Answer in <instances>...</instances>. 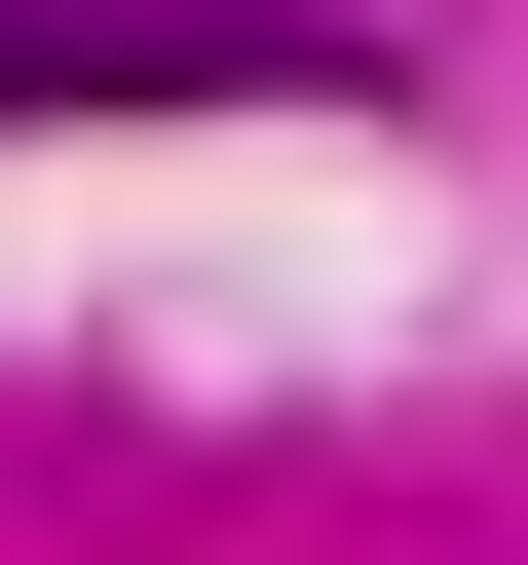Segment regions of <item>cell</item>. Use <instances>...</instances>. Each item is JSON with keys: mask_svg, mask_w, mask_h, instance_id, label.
Wrapping results in <instances>:
<instances>
[{"mask_svg": "<svg viewBox=\"0 0 528 565\" xmlns=\"http://www.w3.org/2000/svg\"><path fill=\"white\" fill-rule=\"evenodd\" d=\"M0 114H303L264 39H0Z\"/></svg>", "mask_w": 528, "mask_h": 565, "instance_id": "obj_1", "label": "cell"}]
</instances>
